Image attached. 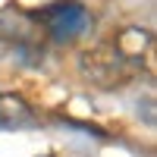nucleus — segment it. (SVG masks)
Returning a JSON list of instances; mask_svg holds the SVG:
<instances>
[{"instance_id": "1", "label": "nucleus", "mask_w": 157, "mask_h": 157, "mask_svg": "<svg viewBox=\"0 0 157 157\" xmlns=\"http://www.w3.org/2000/svg\"><path fill=\"white\" fill-rule=\"evenodd\" d=\"M78 72L85 82H91L101 91H116V88H126L138 75V63L123 57L113 44H98L78 54Z\"/></svg>"}, {"instance_id": "2", "label": "nucleus", "mask_w": 157, "mask_h": 157, "mask_svg": "<svg viewBox=\"0 0 157 157\" xmlns=\"http://www.w3.org/2000/svg\"><path fill=\"white\" fill-rule=\"evenodd\" d=\"M38 16L44 19L50 38H54V41H60V44L75 41V38L88 29V19H91V16H88V10H85L82 3H75V0L54 3V6H47L44 13H38Z\"/></svg>"}, {"instance_id": "3", "label": "nucleus", "mask_w": 157, "mask_h": 157, "mask_svg": "<svg viewBox=\"0 0 157 157\" xmlns=\"http://www.w3.org/2000/svg\"><path fill=\"white\" fill-rule=\"evenodd\" d=\"M116 50H120L123 57H129L132 63H138L141 66V57H148L151 54V47H154V38L151 32H145L141 25H126V29L116 32Z\"/></svg>"}, {"instance_id": "4", "label": "nucleus", "mask_w": 157, "mask_h": 157, "mask_svg": "<svg viewBox=\"0 0 157 157\" xmlns=\"http://www.w3.org/2000/svg\"><path fill=\"white\" fill-rule=\"evenodd\" d=\"M35 110L29 107V101L13 91H0V126L16 129V126H32Z\"/></svg>"}]
</instances>
